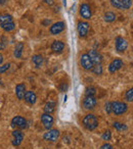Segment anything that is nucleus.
Listing matches in <instances>:
<instances>
[{"instance_id": "obj_1", "label": "nucleus", "mask_w": 133, "mask_h": 149, "mask_svg": "<svg viewBox=\"0 0 133 149\" xmlns=\"http://www.w3.org/2000/svg\"><path fill=\"white\" fill-rule=\"evenodd\" d=\"M83 126L85 127L87 130L93 131L97 128L98 126V120L94 114H87L85 118H83Z\"/></svg>"}, {"instance_id": "obj_2", "label": "nucleus", "mask_w": 133, "mask_h": 149, "mask_svg": "<svg viewBox=\"0 0 133 149\" xmlns=\"http://www.w3.org/2000/svg\"><path fill=\"white\" fill-rule=\"evenodd\" d=\"M127 107L128 106L124 102H119V101L112 102V111L116 116H120V114L125 113L127 111Z\"/></svg>"}, {"instance_id": "obj_3", "label": "nucleus", "mask_w": 133, "mask_h": 149, "mask_svg": "<svg viewBox=\"0 0 133 149\" xmlns=\"http://www.w3.org/2000/svg\"><path fill=\"white\" fill-rule=\"evenodd\" d=\"M80 62H81L82 68H83L84 70H92V68H93V66H94V63L92 62L91 58L89 57V55H88L87 53H86V54H83V55L81 56V59H80Z\"/></svg>"}, {"instance_id": "obj_4", "label": "nucleus", "mask_w": 133, "mask_h": 149, "mask_svg": "<svg viewBox=\"0 0 133 149\" xmlns=\"http://www.w3.org/2000/svg\"><path fill=\"white\" fill-rule=\"evenodd\" d=\"M60 135V133L58 130H51V129H50V130H48L47 132L43 135V138H44V140L49 141V142H55V141H57Z\"/></svg>"}, {"instance_id": "obj_5", "label": "nucleus", "mask_w": 133, "mask_h": 149, "mask_svg": "<svg viewBox=\"0 0 133 149\" xmlns=\"http://www.w3.org/2000/svg\"><path fill=\"white\" fill-rule=\"evenodd\" d=\"M41 122L46 130H50L52 128V126H53V118L49 113H45L44 112L41 116Z\"/></svg>"}, {"instance_id": "obj_6", "label": "nucleus", "mask_w": 133, "mask_h": 149, "mask_svg": "<svg viewBox=\"0 0 133 149\" xmlns=\"http://www.w3.org/2000/svg\"><path fill=\"white\" fill-rule=\"evenodd\" d=\"M80 15L85 19H90L92 15V11L87 3H83L80 5Z\"/></svg>"}, {"instance_id": "obj_7", "label": "nucleus", "mask_w": 133, "mask_h": 149, "mask_svg": "<svg viewBox=\"0 0 133 149\" xmlns=\"http://www.w3.org/2000/svg\"><path fill=\"white\" fill-rule=\"evenodd\" d=\"M11 126H13V128L24 129L27 126V120H26V118H24L23 116H15V118L11 120Z\"/></svg>"}, {"instance_id": "obj_8", "label": "nucleus", "mask_w": 133, "mask_h": 149, "mask_svg": "<svg viewBox=\"0 0 133 149\" xmlns=\"http://www.w3.org/2000/svg\"><path fill=\"white\" fill-rule=\"evenodd\" d=\"M96 98L94 96H86L83 101V106L85 109H93L96 106Z\"/></svg>"}, {"instance_id": "obj_9", "label": "nucleus", "mask_w": 133, "mask_h": 149, "mask_svg": "<svg viewBox=\"0 0 133 149\" xmlns=\"http://www.w3.org/2000/svg\"><path fill=\"white\" fill-rule=\"evenodd\" d=\"M78 33L81 37H86L88 34V31H89V24L87 22H80L78 24Z\"/></svg>"}, {"instance_id": "obj_10", "label": "nucleus", "mask_w": 133, "mask_h": 149, "mask_svg": "<svg viewBox=\"0 0 133 149\" xmlns=\"http://www.w3.org/2000/svg\"><path fill=\"white\" fill-rule=\"evenodd\" d=\"M128 47V43L127 41L122 37H117L116 38V49L119 52H124Z\"/></svg>"}, {"instance_id": "obj_11", "label": "nucleus", "mask_w": 133, "mask_h": 149, "mask_svg": "<svg viewBox=\"0 0 133 149\" xmlns=\"http://www.w3.org/2000/svg\"><path fill=\"white\" fill-rule=\"evenodd\" d=\"M88 55H89V57L91 58L92 62H93L94 64H100L102 61V54L99 53L98 51H96V50H90L89 52H88Z\"/></svg>"}, {"instance_id": "obj_12", "label": "nucleus", "mask_w": 133, "mask_h": 149, "mask_svg": "<svg viewBox=\"0 0 133 149\" xmlns=\"http://www.w3.org/2000/svg\"><path fill=\"white\" fill-rule=\"evenodd\" d=\"M64 30V22H58L55 23L50 27V33L52 35H58L60 33H62Z\"/></svg>"}, {"instance_id": "obj_13", "label": "nucleus", "mask_w": 133, "mask_h": 149, "mask_svg": "<svg viewBox=\"0 0 133 149\" xmlns=\"http://www.w3.org/2000/svg\"><path fill=\"white\" fill-rule=\"evenodd\" d=\"M13 146H19V145H21V143L23 142V140H24L23 133L20 130H15L13 132Z\"/></svg>"}, {"instance_id": "obj_14", "label": "nucleus", "mask_w": 133, "mask_h": 149, "mask_svg": "<svg viewBox=\"0 0 133 149\" xmlns=\"http://www.w3.org/2000/svg\"><path fill=\"white\" fill-rule=\"evenodd\" d=\"M123 64H124L123 63V60L115 59V60H113L110 63V65H108V70H110V72H116L117 70H119L122 68Z\"/></svg>"}, {"instance_id": "obj_15", "label": "nucleus", "mask_w": 133, "mask_h": 149, "mask_svg": "<svg viewBox=\"0 0 133 149\" xmlns=\"http://www.w3.org/2000/svg\"><path fill=\"white\" fill-rule=\"evenodd\" d=\"M25 101L29 104H35L37 101V96L34 93L33 91H27L25 94V97H24Z\"/></svg>"}, {"instance_id": "obj_16", "label": "nucleus", "mask_w": 133, "mask_h": 149, "mask_svg": "<svg viewBox=\"0 0 133 149\" xmlns=\"http://www.w3.org/2000/svg\"><path fill=\"white\" fill-rule=\"evenodd\" d=\"M26 86L25 84H19L17 85L15 87V95L19 99H24L25 97V94H26Z\"/></svg>"}, {"instance_id": "obj_17", "label": "nucleus", "mask_w": 133, "mask_h": 149, "mask_svg": "<svg viewBox=\"0 0 133 149\" xmlns=\"http://www.w3.org/2000/svg\"><path fill=\"white\" fill-rule=\"evenodd\" d=\"M64 44L62 41H54L51 45V50L55 53H60V52L64 50Z\"/></svg>"}, {"instance_id": "obj_18", "label": "nucleus", "mask_w": 133, "mask_h": 149, "mask_svg": "<svg viewBox=\"0 0 133 149\" xmlns=\"http://www.w3.org/2000/svg\"><path fill=\"white\" fill-rule=\"evenodd\" d=\"M54 110H55V102H53V101L47 102V103L45 104V106H44V112H45V113L51 114Z\"/></svg>"}, {"instance_id": "obj_19", "label": "nucleus", "mask_w": 133, "mask_h": 149, "mask_svg": "<svg viewBox=\"0 0 133 149\" xmlns=\"http://www.w3.org/2000/svg\"><path fill=\"white\" fill-rule=\"evenodd\" d=\"M32 61L34 62V64L36 65V68H40L43 63V57L40 54H36L32 57Z\"/></svg>"}, {"instance_id": "obj_20", "label": "nucleus", "mask_w": 133, "mask_h": 149, "mask_svg": "<svg viewBox=\"0 0 133 149\" xmlns=\"http://www.w3.org/2000/svg\"><path fill=\"white\" fill-rule=\"evenodd\" d=\"M23 49H24V44L23 43H18L17 46L15 48V56L17 58H21L22 57V53H23Z\"/></svg>"}, {"instance_id": "obj_21", "label": "nucleus", "mask_w": 133, "mask_h": 149, "mask_svg": "<svg viewBox=\"0 0 133 149\" xmlns=\"http://www.w3.org/2000/svg\"><path fill=\"white\" fill-rule=\"evenodd\" d=\"M13 22V17L10 15H0V25H3V24H7Z\"/></svg>"}, {"instance_id": "obj_22", "label": "nucleus", "mask_w": 133, "mask_h": 149, "mask_svg": "<svg viewBox=\"0 0 133 149\" xmlns=\"http://www.w3.org/2000/svg\"><path fill=\"white\" fill-rule=\"evenodd\" d=\"M1 28L4 30L5 32H11L15 30V24L13 22H10V23H7V24H3V25H0Z\"/></svg>"}, {"instance_id": "obj_23", "label": "nucleus", "mask_w": 133, "mask_h": 149, "mask_svg": "<svg viewBox=\"0 0 133 149\" xmlns=\"http://www.w3.org/2000/svg\"><path fill=\"white\" fill-rule=\"evenodd\" d=\"M116 19V15L112 11H108V13H104V21L106 23H112Z\"/></svg>"}, {"instance_id": "obj_24", "label": "nucleus", "mask_w": 133, "mask_h": 149, "mask_svg": "<svg viewBox=\"0 0 133 149\" xmlns=\"http://www.w3.org/2000/svg\"><path fill=\"white\" fill-rule=\"evenodd\" d=\"M113 127L118 131H126L127 129H128V127H127L126 125L122 124V123H119V122H115Z\"/></svg>"}, {"instance_id": "obj_25", "label": "nucleus", "mask_w": 133, "mask_h": 149, "mask_svg": "<svg viewBox=\"0 0 133 149\" xmlns=\"http://www.w3.org/2000/svg\"><path fill=\"white\" fill-rule=\"evenodd\" d=\"M111 4L118 9H124V5H123L121 0H111Z\"/></svg>"}, {"instance_id": "obj_26", "label": "nucleus", "mask_w": 133, "mask_h": 149, "mask_svg": "<svg viewBox=\"0 0 133 149\" xmlns=\"http://www.w3.org/2000/svg\"><path fill=\"white\" fill-rule=\"evenodd\" d=\"M92 72H94L95 74H97V76H99V74H102V66L100 65V64H94L93 68H92Z\"/></svg>"}, {"instance_id": "obj_27", "label": "nucleus", "mask_w": 133, "mask_h": 149, "mask_svg": "<svg viewBox=\"0 0 133 149\" xmlns=\"http://www.w3.org/2000/svg\"><path fill=\"white\" fill-rule=\"evenodd\" d=\"M96 93V89L94 87H88L85 91L86 96H94Z\"/></svg>"}, {"instance_id": "obj_28", "label": "nucleus", "mask_w": 133, "mask_h": 149, "mask_svg": "<svg viewBox=\"0 0 133 149\" xmlns=\"http://www.w3.org/2000/svg\"><path fill=\"white\" fill-rule=\"evenodd\" d=\"M126 99L129 102H133V88L126 92Z\"/></svg>"}, {"instance_id": "obj_29", "label": "nucleus", "mask_w": 133, "mask_h": 149, "mask_svg": "<svg viewBox=\"0 0 133 149\" xmlns=\"http://www.w3.org/2000/svg\"><path fill=\"white\" fill-rule=\"evenodd\" d=\"M111 138H112V133H111V131L108 130L102 134V140L108 141V140H111Z\"/></svg>"}, {"instance_id": "obj_30", "label": "nucleus", "mask_w": 133, "mask_h": 149, "mask_svg": "<svg viewBox=\"0 0 133 149\" xmlns=\"http://www.w3.org/2000/svg\"><path fill=\"white\" fill-rule=\"evenodd\" d=\"M123 3V5H124V9H128L131 7V5H132V0H121Z\"/></svg>"}, {"instance_id": "obj_31", "label": "nucleus", "mask_w": 133, "mask_h": 149, "mask_svg": "<svg viewBox=\"0 0 133 149\" xmlns=\"http://www.w3.org/2000/svg\"><path fill=\"white\" fill-rule=\"evenodd\" d=\"M9 68H10V63H5V64H3V65H1L0 66V74L5 72Z\"/></svg>"}, {"instance_id": "obj_32", "label": "nucleus", "mask_w": 133, "mask_h": 149, "mask_svg": "<svg viewBox=\"0 0 133 149\" xmlns=\"http://www.w3.org/2000/svg\"><path fill=\"white\" fill-rule=\"evenodd\" d=\"M104 109H106V113H112V102H106V105H104Z\"/></svg>"}, {"instance_id": "obj_33", "label": "nucleus", "mask_w": 133, "mask_h": 149, "mask_svg": "<svg viewBox=\"0 0 133 149\" xmlns=\"http://www.w3.org/2000/svg\"><path fill=\"white\" fill-rule=\"evenodd\" d=\"M102 149H113L112 145L108 144V143H106V144H104L102 146Z\"/></svg>"}, {"instance_id": "obj_34", "label": "nucleus", "mask_w": 133, "mask_h": 149, "mask_svg": "<svg viewBox=\"0 0 133 149\" xmlns=\"http://www.w3.org/2000/svg\"><path fill=\"white\" fill-rule=\"evenodd\" d=\"M68 89V86L66 85V84H62V85H60V90L62 92H66V90Z\"/></svg>"}, {"instance_id": "obj_35", "label": "nucleus", "mask_w": 133, "mask_h": 149, "mask_svg": "<svg viewBox=\"0 0 133 149\" xmlns=\"http://www.w3.org/2000/svg\"><path fill=\"white\" fill-rule=\"evenodd\" d=\"M43 1L46 3V4H49V5L53 4V0H43Z\"/></svg>"}, {"instance_id": "obj_36", "label": "nucleus", "mask_w": 133, "mask_h": 149, "mask_svg": "<svg viewBox=\"0 0 133 149\" xmlns=\"http://www.w3.org/2000/svg\"><path fill=\"white\" fill-rule=\"evenodd\" d=\"M4 47H5V45L2 43V42H0V50H2V49H4Z\"/></svg>"}, {"instance_id": "obj_37", "label": "nucleus", "mask_w": 133, "mask_h": 149, "mask_svg": "<svg viewBox=\"0 0 133 149\" xmlns=\"http://www.w3.org/2000/svg\"><path fill=\"white\" fill-rule=\"evenodd\" d=\"M2 62H3V56L0 54V64L2 63Z\"/></svg>"}, {"instance_id": "obj_38", "label": "nucleus", "mask_w": 133, "mask_h": 149, "mask_svg": "<svg viewBox=\"0 0 133 149\" xmlns=\"http://www.w3.org/2000/svg\"><path fill=\"white\" fill-rule=\"evenodd\" d=\"M46 24H50V21H45V22H44V25H46Z\"/></svg>"}, {"instance_id": "obj_39", "label": "nucleus", "mask_w": 133, "mask_h": 149, "mask_svg": "<svg viewBox=\"0 0 133 149\" xmlns=\"http://www.w3.org/2000/svg\"><path fill=\"white\" fill-rule=\"evenodd\" d=\"M0 84H1V78H0Z\"/></svg>"}]
</instances>
